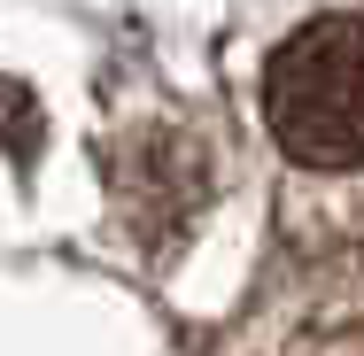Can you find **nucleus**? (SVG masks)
Wrapping results in <instances>:
<instances>
[{"mask_svg": "<svg viewBox=\"0 0 364 356\" xmlns=\"http://www.w3.org/2000/svg\"><path fill=\"white\" fill-rule=\"evenodd\" d=\"M264 124L310 171L364 163V16H310L264 70Z\"/></svg>", "mask_w": 364, "mask_h": 356, "instance_id": "obj_1", "label": "nucleus"}, {"mask_svg": "<svg viewBox=\"0 0 364 356\" xmlns=\"http://www.w3.org/2000/svg\"><path fill=\"white\" fill-rule=\"evenodd\" d=\"M117 186H124V210L140 217V232H163V225H186L194 202H202V155L178 140H140L124 163H117Z\"/></svg>", "mask_w": 364, "mask_h": 356, "instance_id": "obj_2", "label": "nucleus"}]
</instances>
